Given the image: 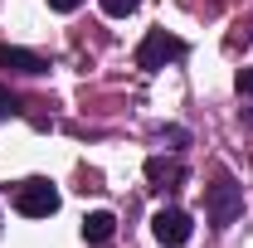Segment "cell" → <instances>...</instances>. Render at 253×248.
<instances>
[{
    "mask_svg": "<svg viewBox=\"0 0 253 248\" xmlns=\"http://www.w3.org/2000/svg\"><path fill=\"white\" fill-rule=\"evenodd\" d=\"M190 54V44L180 34H166V30H151L141 39V49H136V68H146V73H161L166 63H180Z\"/></svg>",
    "mask_w": 253,
    "mask_h": 248,
    "instance_id": "cell-1",
    "label": "cell"
},
{
    "mask_svg": "<svg viewBox=\"0 0 253 248\" xmlns=\"http://www.w3.org/2000/svg\"><path fill=\"white\" fill-rule=\"evenodd\" d=\"M205 209H210V224L214 229H229L234 219L244 214V185L234 175H219L214 185L205 190Z\"/></svg>",
    "mask_w": 253,
    "mask_h": 248,
    "instance_id": "cell-2",
    "label": "cell"
},
{
    "mask_svg": "<svg viewBox=\"0 0 253 248\" xmlns=\"http://www.w3.org/2000/svg\"><path fill=\"white\" fill-rule=\"evenodd\" d=\"M15 209L25 219H49V214H59V190L49 180H25L15 190Z\"/></svg>",
    "mask_w": 253,
    "mask_h": 248,
    "instance_id": "cell-3",
    "label": "cell"
},
{
    "mask_svg": "<svg viewBox=\"0 0 253 248\" xmlns=\"http://www.w3.org/2000/svg\"><path fill=\"white\" fill-rule=\"evenodd\" d=\"M190 214L185 209H175V205H166V209H156L151 214V234H156V244H166V248H185L190 244Z\"/></svg>",
    "mask_w": 253,
    "mask_h": 248,
    "instance_id": "cell-4",
    "label": "cell"
},
{
    "mask_svg": "<svg viewBox=\"0 0 253 248\" xmlns=\"http://www.w3.org/2000/svg\"><path fill=\"white\" fill-rule=\"evenodd\" d=\"M0 68H5V73H25V78H39V73H49V59H39L34 49L0 44Z\"/></svg>",
    "mask_w": 253,
    "mask_h": 248,
    "instance_id": "cell-5",
    "label": "cell"
},
{
    "mask_svg": "<svg viewBox=\"0 0 253 248\" xmlns=\"http://www.w3.org/2000/svg\"><path fill=\"white\" fill-rule=\"evenodd\" d=\"M146 180L156 190H175L185 180V165H180V161H166V156H151V161H146Z\"/></svg>",
    "mask_w": 253,
    "mask_h": 248,
    "instance_id": "cell-6",
    "label": "cell"
},
{
    "mask_svg": "<svg viewBox=\"0 0 253 248\" xmlns=\"http://www.w3.org/2000/svg\"><path fill=\"white\" fill-rule=\"evenodd\" d=\"M117 234V214H107V209H93V214L83 219V239L88 244H107Z\"/></svg>",
    "mask_w": 253,
    "mask_h": 248,
    "instance_id": "cell-7",
    "label": "cell"
},
{
    "mask_svg": "<svg viewBox=\"0 0 253 248\" xmlns=\"http://www.w3.org/2000/svg\"><path fill=\"white\" fill-rule=\"evenodd\" d=\"M97 5H102V15H112V20H126V15H131L141 0H97Z\"/></svg>",
    "mask_w": 253,
    "mask_h": 248,
    "instance_id": "cell-8",
    "label": "cell"
},
{
    "mask_svg": "<svg viewBox=\"0 0 253 248\" xmlns=\"http://www.w3.org/2000/svg\"><path fill=\"white\" fill-rule=\"evenodd\" d=\"M156 136H161V141H170V151H180V146L190 141V131H185V126H161Z\"/></svg>",
    "mask_w": 253,
    "mask_h": 248,
    "instance_id": "cell-9",
    "label": "cell"
},
{
    "mask_svg": "<svg viewBox=\"0 0 253 248\" xmlns=\"http://www.w3.org/2000/svg\"><path fill=\"white\" fill-rule=\"evenodd\" d=\"M0 117H20V97L10 93L5 83H0Z\"/></svg>",
    "mask_w": 253,
    "mask_h": 248,
    "instance_id": "cell-10",
    "label": "cell"
},
{
    "mask_svg": "<svg viewBox=\"0 0 253 248\" xmlns=\"http://www.w3.org/2000/svg\"><path fill=\"white\" fill-rule=\"evenodd\" d=\"M78 5H83V0H49V10H59V15H73Z\"/></svg>",
    "mask_w": 253,
    "mask_h": 248,
    "instance_id": "cell-11",
    "label": "cell"
},
{
    "mask_svg": "<svg viewBox=\"0 0 253 248\" xmlns=\"http://www.w3.org/2000/svg\"><path fill=\"white\" fill-rule=\"evenodd\" d=\"M239 93L253 97V68H244V73H239Z\"/></svg>",
    "mask_w": 253,
    "mask_h": 248,
    "instance_id": "cell-12",
    "label": "cell"
}]
</instances>
